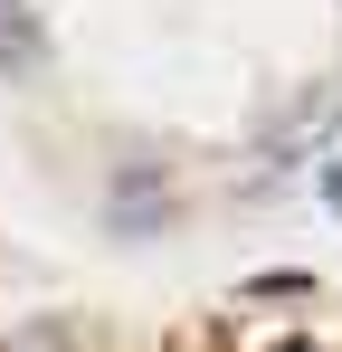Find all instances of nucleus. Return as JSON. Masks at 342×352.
I'll use <instances>...</instances> for the list:
<instances>
[{
  "instance_id": "obj_5",
  "label": "nucleus",
  "mask_w": 342,
  "mask_h": 352,
  "mask_svg": "<svg viewBox=\"0 0 342 352\" xmlns=\"http://www.w3.org/2000/svg\"><path fill=\"white\" fill-rule=\"evenodd\" d=\"M285 352H323V343H285Z\"/></svg>"
},
{
  "instance_id": "obj_3",
  "label": "nucleus",
  "mask_w": 342,
  "mask_h": 352,
  "mask_svg": "<svg viewBox=\"0 0 342 352\" xmlns=\"http://www.w3.org/2000/svg\"><path fill=\"white\" fill-rule=\"evenodd\" d=\"M0 352H76V333H67V324H19Z\"/></svg>"
},
{
  "instance_id": "obj_2",
  "label": "nucleus",
  "mask_w": 342,
  "mask_h": 352,
  "mask_svg": "<svg viewBox=\"0 0 342 352\" xmlns=\"http://www.w3.org/2000/svg\"><path fill=\"white\" fill-rule=\"evenodd\" d=\"M0 76H38V19H29V0H0Z\"/></svg>"
},
{
  "instance_id": "obj_1",
  "label": "nucleus",
  "mask_w": 342,
  "mask_h": 352,
  "mask_svg": "<svg viewBox=\"0 0 342 352\" xmlns=\"http://www.w3.org/2000/svg\"><path fill=\"white\" fill-rule=\"evenodd\" d=\"M105 219H114V229H162L171 200L152 190V172H124V181H114V200H105Z\"/></svg>"
},
{
  "instance_id": "obj_4",
  "label": "nucleus",
  "mask_w": 342,
  "mask_h": 352,
  "mask_svg": "<svg viewBox=\"0 0 342 352\" xmlns=\"http://www.w3.org/2000/svg\"><path fill=\"white\" fill-rule=\"evenodd\" d=\"M323 210H342V162H333V172H323Z\"/></svg>"
}]
</instances>
